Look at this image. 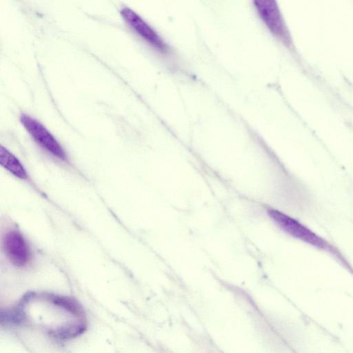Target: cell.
Wrapping results in <instances>:
<instances>
[{"label":"cell","mask_w":353,"mask_h":353,"mask_svg":"<svg viewBox=\"0 0 353 353\" xmlns=\"http://www.w3.org/2000/svg\"><path fill=\"white\" fill-rule=\"evenodd\" d=\"M13 316L17 321L34 325L59 339L75 337L86 327L79 305L71 299L54 294L27 296L15 307Z\"/></svg>","instance_id":"obj_1"},{"label":"cell","mask_w":353,"mask_h":353,"mask_svg":"<svg viewBox=\"0 0 353 353\" xmlns=\"http://www.w3.org/2000/svg\"><path fill=\"white\" fill-rule=\"evenodd\" d=\"M268 214L283 232L334 258L340 265L353 272L351 263L343 253L334 245L315 232L312 229L285 212L269 208Z\"/></svg>","instance_id":"obj_2"},{"label":"cell","mask_w":353,"mask_h":353,"mask_svg":"<svg viewBox=\"0 0 353 353\" xmlns=\"http://www.w3.org/2000/svg\"><path fill=\"white\" fill-rule=\"evenodd\" d=\"M20 122L39 147L54 157L63 161H68V155L64 148L39 121L23 113L20 115Z\"/></svg>","instance_id":"obj_3"},{"label":"cell","mask_w":353,"mask_h":353,"mask_svg":"<svg viewBox=\"0 0 353 353\" xmlns=\"http://www.w3.org/2000/svg\"><path fill=\"white\" fill-rule=\"evenodd\" d=\"M254 6L269 31L284 44L290 46L292 38L277 3L272 0L254 1Z\"/></svg>","instance_id":"obj_4"},{"label":"cell","mask_w":353,"mask_h":353,"mask_svg":"<svg viewBox=\"0 0 353 353\" xmlns=\"http://www.w3.org/2000/svg\"><path fill=\"white\" fill-rule=\"evenodd\" d=\"M2 248L9 261L17 268L26 267L32 261V254L28 242L16 228L9 229L3 235Z\"/></svg>","instance_id":"obj_5"},{"label":"cell","mask_w":353,"mask_h":353,"mask_svg":"<svg viewBox=\"0 0 353 353\" xmlns=\"http://www.w3.org/2000/svg\"><path fill=\"white\" fill-rule=\"evenodd\" d=\"M120 14L125 22L145 41L156 50L165 54L169 50V46L158 34L137 12L128 7H123L120 10Z\"/></svg>","instance_id":"obj_6"},{"label":"cell","mask_w":353,"mask_h":353,"mask_svg":"<svg viewBox=\"0 0 353 353\" xmlns=\"http://www.w3.org/2000/svg\"><path fill=\"white\" fill-rule=\"evenodd\" d=\"M0 163L16 178L23 181L29 179L28 172L21 161L3 145L0 147Z\"/></svg>","instance_id":"obj_7"}]
</instances>
